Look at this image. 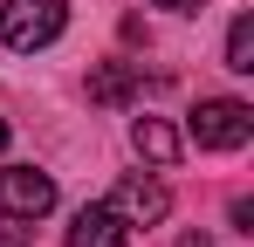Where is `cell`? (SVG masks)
Segmentation results:
<instances>
[{
    "label": "cell",
    "mask_w": 254,
    "mask_h": 247,
    "mask_svg": "<svg viewBox=\"0 0 254 247\" xmlns=\"http://www.w3.org/2000/svg\"><path fill=\"white\" fill-rule=\"evenodd\" d=\"M130 144H137V158H151V165L179 158V130H172L165 117H137V124H130Z\"/></svg>",
    "instance_id": "obj_6"
},
{
    "label": "cell",
    "mask_w": 254,
    "mask_h": 247,
    "mask_svg": "<svg viewBox=\"0 0 254 247\" xmlns=\"http://www.w3.org/2000/svg\"><path fill=\"white\" fill-rule=\"evenodd\" d=\"M103 206H110L124 227H158V220L172 213V192L158 185V179H117V192H110Z\"/></svg>",
    "instance_id": "obj_4"
},
{
    "label": "cell",
    "mask_w": 254,
    "mask_h": 247,
    "mask_svg": "<svg viewBox=\"0 0 254 247\" xmlns=\"http://www.w3.org/2000/svg\"><path fill=\"white\" fill-rule=\"evenodd\" d=\"M55 206V179L35 165H7L0 172V220H42Z\"/></svg>",
    "instance_id": "obj_3"
},
{
    "label": "cell",
    "mask_w": 254,
    "mask_h": 247,
    "mask_svg": "<svg viewBox=\"0 0 254 247\" xmlns=\"http://www.w3.org/2000/svg\"><path fill=\"white\" fill-rule=\"evenodd\" d=\"M130 89H137V69H124V62H110V69L89 76V96L96 103H130Z\"/></svg>",
    "instance_id": "obj_7"
},
{
    "label": "cell",
    "mask_w": 254,
    "mask_h": 247,
    "mask_svg": "<svg viewBox=\"0 0 254 247\" xmlns=\"http://www.w3.org/2000/svg\"><path fill=\"white\" fill-rule=\"evenodd\" d=\"M62 28H69V0H7L0 7V41L14 55H35L48 41H62Z\"/></svg>",
    "instance_id": "obj_1"
},
{
    "label": "cell",
    "mask_w": 254,
    "mask_h": 247,
    "mask_svg": "<svg viewBox=\"0 0 254 247\" xmlns=\"http://www.w3.org/2000/svg\"><path fill=\"white\" fill-rule=\"evenodd\" d=\"M248 137H254V110L241 96H206L192 110V144L199 151H241Z\"/></svg>",
    "instance_id": "obj_2"
},
{
    "label": "cell",
    "mask_w": 254,
    "mask_h": 247,
    "mask_svg": "<svg viewBox=\"0 0 254 247\" xmlns=\"http://www.w3.org/2000/svg\"><path fill=\"white\" fill-rule=\"evenodd\" d=\"M69 247H130V227L110 206H83L76 227H69Z\"/></svg>",
    "instance_id": "obj_5"
},
{
    "label": "cell",
    "mask_w": 254,
    "mask_h": 247,
    "mask_svg": "<svg viewBox=\"0 0 254 247\" xmlns=\"http://www.w3.org/2000/svg\"><path fill=\"white\" fill-rule=\"evenodd\" d=\"M158 7H172V14H199L206 0H158Z\"/></svg>",
    "instance_id": "obj_9"
},
{
    "label": "cell",
    "mask_w": 254,
    "mask_h": 247,
    "mask_svg": "<svg viewBox=\"0 0 254 247\" xmlns=\"http://www.w3.org/2000/svg\"><path fill=\"white\" fill-rule=\"evenodd\" d=\"M0 144H7V117H0Z\"/></svg>",
    "instance_id": "obj_10"
},
{
    "label": "cell",
    "mask_w": 254,
    "mask_h": 247,
    "mask_svg": "<svg viewBox=\"0 0 254 247\" xmlns=\"http://www.w3.org/2000/svg\"><path fill=\"white\" fill-rule=\"evenodd\" d=\"M227 69H241V76L254 69V21H248V14L227 28Z\"/></svg>",
    "instance_id": "obj_8"
}]
</instances>
